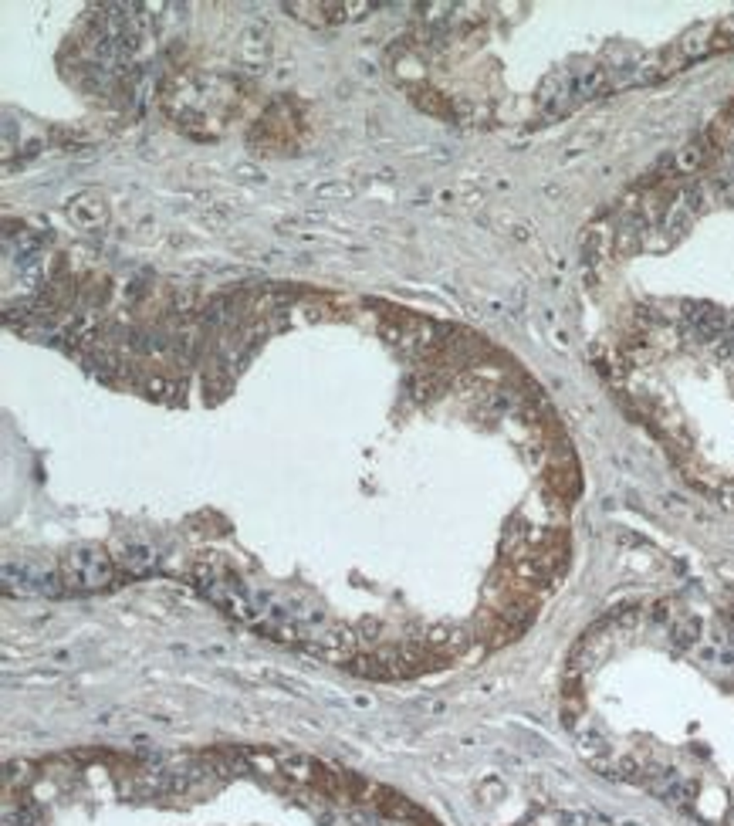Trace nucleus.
<instances>
[{
	"label": "nucleus",
	"instance_id": "obj_3",
	"mask_svg": "<svg viewBox=\"0 0 734 826\" xmlns=\"http://www.w3.org/2000/svg\"><path fill=\"white\" fill-rule=\"evenodd\" d=\"M68 217L75 220L78 227H99V224H105L109 214H105V204L95 194H81L68 204Z\"/></svg>",
	"mask_w": 734,
	"mask_h": 826
},
{
	"label": "nucleus",
	"instance_id": "obj_1",
	"mask_svg": "<svg viewBox=\"0 0 734 826\" xmlns=\"http://www.w3.org/2000/svg\"><path fill=\"white\" fill-rule=\"evenodd\" d=\"M62 586L75 590V593H91V590H105L109 582L116 580V566L112 559L95 549V545H81L75 552H68L62 559Z\"/></svg>",
	"mask_w": 734,
	"mask_h": 826
},
{
	"label": "nucleus",
	"instance_id": "obj_2",
	"mask_svg": "<svg viewBox=\"0 0 734 826\" xmlns=\"http://www.w3.org/2000/svg\"><path fill=\"white\" fill-rule=\"evenodd\" d=\"M58 582H62V576H54V572L34 566V562H14V559L4 562V590H7V593L52 596V593H58Z\"/></svg>",
	"mask_w": 734,
	"mask_h": 826
},
{
	"label": "nucleus",
	"instance_id": "obj_4",
	"mask_svg": "<svg viewBox=\"0 0 734 826\" xmlns=\"http://www.w3.org/2000/svg\"><path fill=\"white\" fill-rule=\"evenodd\" d=\"M119 566L126 569L129 576H142V572H149V569L156 566V555L149 552V549H142V545H132V549H126V552H122Z\"/></svg>",
	"mask_w": 734,
	"mask_h": 826
}]
</instances>
